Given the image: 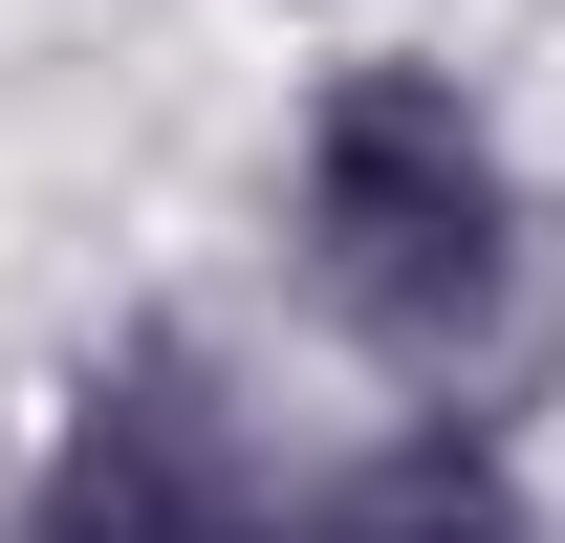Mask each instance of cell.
<instances>
[{
	"instance_id": "3957f363",
	"label": "cell",
	"mask_w": 565,
	"mask_h": 543,
	"mask_svg": "<svg viewBox=\"0 0 565 543\" xmlns=\"http://www.w3.org/2000/svg\"><path fill=\"white\" fill-rule=\"evenodd\" d=\"M282 543H544V522H522V478H500V435L414 413L392 457H349V478H327V500H305Z\"/></svg>"
},
{
	"instance_id": "6da1fadb",
	"label": "cell",
	"mask_w": 565,
	"mask_h": 543,
	"mask_svg": "<svg viewBox=\"0 0 565 543\" xmlns=\"http://www.w3.org/2000/svg\"><path fill=\"white\" fill-rule=\"evenodd\" d=\"M305 305L435 413L544 370V196L435 66H349L305 109Z\"/></svg>"
},
{
	"instance_id": "7a4b0ae2",
	"label": "cell",
	"mask_w": 565,
	"mask_h": 543,
	"mask_svg": "<svg viewBox=\"0 0 565 543\" xmlns=\"http://www.w3.org/2000/svg\"><path fill=\"white\" fill-rule=\"evenodd\" d=\"M22 543H282L262 478H239V413H217V370L174 327L87 370V413H66V457H44V500H22Z\"/></svg>"
}]
</instances>
